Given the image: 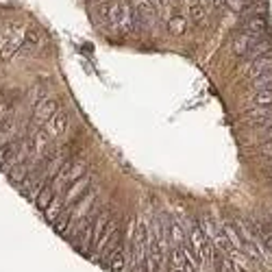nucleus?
I'll return each instance as SVG.
<instances>
[{"instance_id": "nucleus-1", "label": "nucleus", "mask_w": 272, "mask_h": 272, "mask_svg": "<svg viewBox=\"0 0 272 272\" xmlns=\"http://www.w3.org/2000/svg\"><path fill=\"white\" fill-rule=\"evenodd\" d=\"M100 13H105L107 22L111 24L113 28H120V31H129V28H133V11L126 2L107 0V2L100 7Z\"/></svg>"}, {"instance_id": "nucleus-5", "label": "nucleus", "mask_w": 272, "mask_h": 272, "mask_svg": "<svg viewBox=\"0 0 272 272\" xmlns=\"http://www.w3.org/2000/svg\"><path fill=\"white\" fill-rule=\"evenodd\" d=\"M268 72H272V54H262V57H257L255 61L251 63L249 74H251V78H257L262 74H268Z\"/></svg>"}, {"instance_id": "nucleus-14", "label": "nucleus", "mask_w": 272, "mask_h": 272, "mask_svg": "<svg viewBox=\"0 0 272 272\" xmlns=\"http://www.w3.org/2000/svg\"><path fill=\"white\" fill-rule=\"evenodd\" d=\"M253 85H255V89H272V72L257 76L255 81H253Z\"/></svg>"}, {"instance_id": "nucleus-15", "label": "nucleus", "mask_w": 272, "mask_h": 272, "mask_svg": "<svg viewBox=\"0 0 272 272\" xmlns=\"http://www.w3.org/2000/svg\"><path fill=\"white\" fill-rule=\"evenodd\" d=\"M190 15H192V20H194V22L205 20V15H207V11H205V4L194 2V4H192V9H190Z\"/></svg>"}, {"instance_id": "nucleus-20", "label": "nucleus", "mask_w": 272, "mask_h": 272, "mask_svg": "<svg viewBox=\"0 0 272 272\" xmlns=\"http://www.w3.org/2000/svg\"><path fill=\"white\" fill-rule=\"evenodd\" d=\"M157 2H159L161 7H166V4H170V0H157Z\"/></svg>"}, {"instance_id": "nucleus-6", "label": "nucleus", "mask_w": 272, "mask_h": 272, "mask_svg": "<svg viewBox=\"0 0 272 272\" xmlns=\"http://www.w3.org/2000/svg\"><path fill=\"white\" fill-rule=\"evenodd\" d=\"M259 37H255V35H249V33H242L238 35V37L233 39V52L238 54V57H244V54H249L251 46L255 44Z\"/></svg>"}, {"instance_id": "nucleus-7", "label": "nucleus", "mask_w": 272, "mask_h": 272, "mask_svg": "<svg viewBox=\"0 0 272 272\" xmlns=\"http://www.w3.org/2000/svg\"><path fill=\"white\" fill-rule=\"evenodd\" d=\"M268 31V22H266L264 15H253L249 22H246V33L255 35V37H262V35Z\"/></svg>"}, {"instance_id": "nucleus-10", "label": "nucleus", "mask_w": 272, "mask_h": 272, "mask_svg": "<svg viewBox=\"0 0 272 272\" xmlns=\"http://www.w3.org/2000/svg\"><path fill=\"white\" fill-rule=\"evenodd\" d=\"M187 28V20L183 15H172L170 20H168V31L172 35H183Z\"/></svg>"}, {"instance_id": "nucleus-4", "label": "nucleus", "mask_w": 272, "mask_h": 272, "mask_svg": "<svg viewBox=\"0 0 272 272\" xmlns=\"http://www.w3.org/2000/svg\"><path fill=\"white\" fill-rule=\"evenodd\" d=\"M89 187V179L87 177H81L78 181H74V183H72V187L68 192H65V196H63V205H74L78 198L83 196V192H85Z\"/></svg>"}, {"instance_id": "nucleus-3", "label": "nucleus", "mask_w": 272, "mask_h": 272, "mask_svg": "<svg viewBox=\"0 0 272 272\" xmlns=\"http://www.w3.org/2000/svg\"><path fill=\"white\" fill-rule=\"evenodd\" d=\"M54 113H57V100H52V98H44L35 107V120H37L39 124H46Z\"/></svg>"}, {"instance_id": "nucleus-9", "label": "nucleus", "mask_w": 272, "mask_h": 272, "mask_svg": "<svg viewBox=\"0 0 272 272\" xmlns=\"http://www.w3.org/2000/svg\"><path fill=\"white\" fill-rule=\"evenodd\" d=\"M39 44V33L33 31V28H26V33H24V39H22V52H33L35 48Z\"/></svg>"}, {"instance_id": "nucleus-8", "label": "nucleus", "mask_w": 272, "mask_h": 272, "mask_svg": "<svg viewBox=\"0 0 272 272\" xmlns=\"http://www.w3.org/2000/svg\"><path fill=\"white\" fill-rule=\"evenodd\" d=\"M63 207H65V205H63V198H52V203L44 209L46 220L50 222V225H54V222H57V218L63 214Z\"/></svg>"}, {"instance_id": "nucleus-11", "label": "nucleus", "mask_w": 272, "mask_h": 272, "mask_svg": "<svg viewBox=\"0 0 272 272\" xmlns=\"http://www.w3.org/2000/svg\"><path fill=\"white\" fill-rule=\"evenodd\" d=\"M81 177H85V163L83 161H76V163H70V172L65 177V183H74Z\"/></svg>"}, {"instance_id": "nucleus-13", "label": "nucleus", "mask_w": 272, "mask_h": 272, "mask_svg": "<svg viewBox=\"0 0 272 272\" xmlns=\"http://www.w3.org/2000/svg\"><path fill=\"white\" fill-rule=\"evenodd\" d=\"M255 102L259 107H270L272 105V89H257Z\"/></svg>"}, {"instance_id": "nucleus-16", "label": "nucleus", "mask_w": 272, "mask_h": 272, "mask_svg": "<svg viewBox=\"0 0 272 272\" xmlns=\"http://www.w3.org/2000/svg\"><path fill=\"white\" fill-rule=\"evenodd\" d=\"M192 242H194V246H196L198 251H201L203 246L207 244V240H205V233H203V231H201V229H198V227H194V229H192Z\"/></svg>"}, {"instance_id": "nucleus-18", "label": "nucleus", "mask_w": 272, "mask_h": 272, "mask_svg": "<svg viewBox=\"0 0 272 272\" xmlns=\"http://www.w3.org/2000/svg\"><path fill=\"white\" fill-rule=\"evenodd\" d=\"M170 235H172V240H177V242L183 240V231H181L179 225H172V227H170Z\"/></svg>"}, {"instance_id": "nucleus-21", "label": "nucleus", "mask_w": 272, "mask_h": 272, "mask_svg": "<svg viewBox=\"0 0 272 272\" xmlns=\"http://www.w3.org/2000/svg\"><path fill=\"white\" fill-rule=\"evenodd\" d=\"M268 244H270V249H272V238H268Z\"/></svg>"}, {"instance_id": "nucleus-17", "label": "nucleus", "mask_w": 272, "mask_h": 272, "mask_svg": "<svg viewBox=\"0 0 272 272\" xmlns=\"http://www.w3.org/2000/svg\"><path fill=\"white\" fill-rule=\"evenodd\" d=\"M11 118V105L9 102H0V126Z\"/></svg>"}, {"instance_id": "nucleus-12", "label": "nucleus", "mask_w": 272, "mask_h": 272, "mask_svg": "<svg viewBox=\"0 0 272 272\" xmlns=\"http://www.w3.org/2000/svg\"><path fill=\"white\" fill-rule=\"evenodd\" d=\"M52 198H54V192H52V190H50V187H48V185H46V187H44V190H41V192H39V194H37V198H35V201H33V203H35V205H37V207H39L41 211H44V209L48 207V205H50V203H52Z\"/></svg>"}, {"instance_id": "nucleus-19", "label": "nucleus", "mask_w": 272, "mask_h": 272, "mask_svg": "<svg viewBox=\"0 0 272 272\" xmlns=\"http://www.w3.org/2000/svg\"><path fill=\"white\" fill-rule=\"evenodd\" d=\"M262 153H264L266 157H272V140L264 144V146H262Z\"/></svg>"}, {"instance_id": "nucleus-2", "label": "nucleus", "mask_w": 272, "mask_h": 272, "mask_svg": "<svg viewBox=\"0 0 272 272\" xmlns=\"http://www.w3.org/2000/svg\"><path fill=\"white\" fill-rule=\"evenodd\" d=\"M65 126H68V113H65V111H57V113H54V116L44 124V133L52 140V137L63 135V133H65Z\"/></svg>"}, {"instance_id": "nucleus-22", "label": "nucleus", "mask_w": 272, "mask_h": 272, "mask_svg": "<svg viewBox=\"0 0 272 272\" xmlns=\"http://www.w3.org/2000/svg\"><path fill=\"white\" fill-rule=\"evenodd\" d=\"M174 272H183V270H174Z\"/></svg>"}]
</instances>
